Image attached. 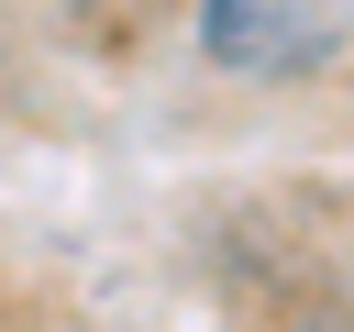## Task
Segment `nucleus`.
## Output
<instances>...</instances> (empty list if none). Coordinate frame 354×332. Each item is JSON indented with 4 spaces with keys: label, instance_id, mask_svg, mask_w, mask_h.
<instances>
[{
    "label": "nucleus",
    "instance_id": "obj_1",
    "mask_svg": "<svg viewBox=\"0 0 354 332\" xmlns=\"http://www.w3.org/2000/svg\"><path fill=\"white\" fill-rule=\"evenodd\" d=\"M343 44H354V0H199V55L254 89L321 77Z\"/></svg>",
    "mask_w": 354,
    "mask_h": 332
}]
</instances>
